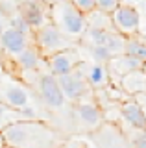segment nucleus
Listing matches in <instances>:
<instances>
[{
  "label": "nucleus",
  "instance_id": "obj_10",
  "mask_svg": "<svg viewBox=\"0 0 146 148\" xmlns=\"http://www.w3.org/2000/svg\"><path fill=\"white\" fill-rule=\"evenodd\" d=\"M80 61H81V58H80L78 50H74V48L61 50V52H56V54H52V56L46 58L48 71L56 78L63 76V74H68L70 71H74V69L80 65Z\"/></svg>",
  "mask_w": 146,
  "mask_h": 148
},
{
  "label": "nucleus",
  "instance_id": "obj_23",
  "mask_svg": "<svg viewBox=\"0 0 146 148\" xmlns=\"http://www.w3.org/2000/svg\"><path fill=\"white\" fill-rule=\"evenodd\" d=\"M70 2L74 4L76 9H80L83 15H87L93 9H96V0H70Z\"/></svg>",
  "mask_w": 146,
  "mask_h": 148
},
{
  "label": "nucleus",
  "instance_id": "obj_5",
  "mask_svg": "<svg viewBox=\"0 0 146 148\" xmlns=\"http://www.w3.org/2000/svg\"><path fill=\"white\" fill-rule=\"evenodd\" d=\"M91 139L96 148H133L128 135L111 120H104L94 132H91Z\"/></svg>",
  "mask_w": 146,
  "mask_h": 148
},
{
  "label": "nucleus",
  "instance_id": "obj_19",
  "mask_svg": "<svg viewBox=\"0 0 146 148\" xmlns=\"http://www.w3.org/2000/svg\"><path fill=\"white\" fill-rule=\"evenodd\" d=\"M85 21H87V28H96V30H115L111 21V15L109 13H104L100 9H93L91 13L85 15Z\"/></svg>",
  "mask_w": 146,
  "mask_h": 148
},
{
  "label": "nucleus",
  "instance_id": "obj_24",
  "mask_svg": "<svg viewBox=\"0 0 146 148\" xmlns=\"http://www.w3.org/2000/svg\"><path fill=\"white\" fill-rule=\"evenodd\" d=\"M118 4H120V0H96V9L104 13H111Z\"/></svg>",
  "mask_w": 146,
  "mask_h": 148
},
{
  "label": "nucleus",
  "instance_id": "obj_28",
  "mask_svg": "<svg viewBox=\"0 0 146 148\" xmlns=\"http://www.w3.org/2000/svg\"><path fill=\"white\" fill-rule=\"evenodd\" d=\"M143 72H144V74H146V61H144V63H143Z\"/></svg>",
  "mask_w": 146,
  "mask_h": 148
},
{
  "label": "nucleus",
  "instance_id": "obj_17",
  "mask_svg": "<svg viewBox=\"0 0 146 148\" xmlns=\"http://www.w3.org/2000/svg\"><path fill=\"white\" fill-rule=\"evenodd\" d=\"M13 59H15L17 67H19L22 72H35L39 69L41 61H43V56H41V52L37 50V46L31 43Z\"/></svg>",
  "mask_w": 146,
  "mask_h": 148
},
{
  "label": "nucleus",
  "instance_id": "obj_1",
  "mask_svg": "<svg viewBox=\"0 0 146 148\" xmlns=\"http://www.w3.org/2000/svg\"><path fill=\"white\" fill-rule=\"evenodd\" d=\"M50 11V22L63 32L65 35L80 41L83 32L87 30L85 15L76 9V6L70 0H56L48 6Z\"/></svg>",
  "mask_w": 146,
  "mask_h": 148
},
{
  "label": "nucleus",
  "instance_id": "obj_3",
  "mask_svg": "<svg viewBox=\"0 0 146 148\" xmlns=\"http://www.w3.org/2000/svg\"><path fill=\"white\" fill-rule=\"evenodd\" d=\"M74 43H76V39L65 35L52 22H46L44 26L33 30V45L37 46L43 59H46L48 56H52L56 52H61V50L74 48Z\"/></svg>",
  "mask_w": 146,
  "mask_h": 148
},
{
  "label": "nucleus",
  "instance_id": "obj_18",
  "mask_svg": "<svg viewBox=\"0 0 146 148\" xmlns=\"http://www.w3.org/2000/svg\"><path fill=\"white\" fill-rule=\"evenodd\" d=\"M124 54L128 56H133V58L141 59V61H146V39H143L139 34L126 37V43H124Z\"/></svg>",
  "mask_w": 146,
  "mask_h": 148
},
{
  "label": "nucleus",
  "instance_id": "obj_11",
  "mask_svg": "<svg viewBox=\"0 0 146 148\" xmlns=\"http://www.w3.org/2000/svg\"><path fill=\"white\" fill-rule=\"evenodd\" d=\"M33 43V39L28 35H24L22 32L15 30V28H4L2 32H0V46H2L4 54L8 56V58H17L22 50L26 48L28 45Z\"/></svg>",
  "mask_w": 146,
  "mask_h": 148
},
{
  "label": "nucleus",
  "instance_id": "obj_13",
  "mask_svg": "<svg viewBox=\"0 0 146 148\" xmlns=\"http://www.w3.org/2000/svg\"><path fill=\"white\" fill-rule=\"evenodd\" d=\"M19 13L28 21V24L33 30H37V28L44 26L46 22H50L48 6H44V2H41V0H20Z\"/></svg>",
  "mask_w": 146,
  "mask_h": 148
},
{
  "label": "nucleus",
  "instance_id": "obj_7",
  "mask_svg": "<svg viewBox=\"0 0 146 148\" xmlns=\"http://www.w3.org/2000/svg\"><path fill=\"white\" fill-rule=\"evenodd\" d=\"M37 92L41 96V100L44 102L48 109H63L65 108V95H63L61 87H59V82L54 74H39L37 76Z\"/></svg>",
  "mask_w": 146,
  "mask_h": 148
},
{
  "label": "nucleus",
  "instance_id": "obj_9",
  "mask_svg": "<svg viewBox=\"0 0 146 148\" xmlns=\"http://www.w3.org/2000/svg\"><path fill=\"white\" fill-rule=\"evenodd\" d=\"M0 100L4 104H8L10 108L19 109V111H24L30 108V98H28V92H26L24 85L17 83L10 76L0 80Z\"/></svg>",
  "mask_w": 146,
  "mask_h": 148
},
{
  "label": "nucleus",
  "instance_id": "obj_21",
  "mask_svg": "<svg viewBox=\"0 0 146 148\" xmlns=\"http://www.w3.org/2000/svg\"><path fill=\"white\" fill-rule=\"evenodd\" d=\"M10 26L15 28V30H19V32H22L24 35H28V37L33 39V28L28 24V21H26L20 13H15V15L10 17Z\"/></svg>",
  "mask_w": 146,
  "mask_h": 148
},
{
  "label": "nucleus",
  "instance_id": "obj_14",
  "mask_svg": "<svg viewBox=\"0 0 146 148\" xmlns=\"http://www.w3.org/2000/svg\"><path fill=\"white\" fill-rule=\"evenodd\" d=\"M80 71L83 72L85 80L91 85L93 91H102L111 83V78H109V72H107V67L104 63H94V61H85L81 59L80 61Z\"/></svg>",
  "mask_w": 146,
  "mask_h": 148
},
{
  "label": "nucleus",
  "instance_id": "obj_2",
  "mask_svg": "<svg viewBox=\"0 0 146 148\" xmlns=\"http://www.w3.org/2000/svg\"><path fill=\"white\" fill-rule=\"evenodd\" d=\"M44 133H50V128L39 122L37 119H20L2 130L8 148H26L35 139H41Z\"/></svg>",
  "mask_w": 146,
  "mask_h": 148
},
{
  "label": "nucleus",
  "instance_id": "obj_16",
  "mask_svg": "<svg viewBox=\"0 0 146 148\" xmlns=\"http://www.w3.org/2000/svg\"><path fill=\"white\" fill-rule=\"evenodd\" d=\"M122 91H126L130 96L137 95H146V74L143 72V69L139 71H131L130 74H126L120 82H118Z\"/></svg>",
  "mask_w": 146,
  "mask_h": 148
},
{
  "label": "nucleus",
  "instance_id": "obj_27",
  "mask_svg": "<svg viewBox=\"0 0 146 148\" xmlns=\"http://www.w3.org/2000/svg\"><path fill=\"white\" fill-rule=\"evenodd\" d=\"M4 30V18H2V11H0V32Z\"/></svg>",
  "mask_w": 146,
  "mask_h": 148
},
{
  "label": "nucleus",
  "instance_id": "obj_4",
  "mask_svg": "<svg viewBox=\"0 0 146 148\" xmlns=\"http://www.w3.org/2000/svg\"><path fill=\"white\" fill-rule=\"evenodd\" d=\"M57 82H59V87H61L65 98L70 100L72 104L81 102V100H93L94 98V91L91 89V85L87 83L83 72L80 71V67H76L74 71H70L68 74L59 76Z\"/></svg>",
  "mask_w": 146,
  "mask_h": 148
},
{
  "label": "nucleus",
  "instance_id": "obj_6",
  "mask_svg": "<svg viewBox=\"0 0 146 148\" xmlns=\"http://www.w3.org/2000/svg\"><path fill=\"white\" fill-rule=\"evenodd\" d=\"M109 15H111L115 32L122 34L124 37H131V35L139 34L141 17H139V11H137L131 4H122L120 2Z\"/></svg>",
  "mask_w": 146,
  "mask_h": 148
},
{
  "label": "nucleus",
  "instance_id": "obj_22",
  "mask_svg": "<svg viewBox=\"0 0 146 148\" xmlns=\"http://www.w3.org/2000/svg\"><path fill=\"white\" fill-rule=\"evenodd\" d=\"M87 48H89V54H91V58H93L94 63H104L106 65L113 56L106 46H100V45H89Z\"/></svg>",
  "mask_w": 146,
  "mask_h": 148
},
{
  "label": "nucleus",
  "instance_id": "obj_26",
  "mask_svg": "<svg viewBox=\"0 0 146 148\" xmlns=\"http://www.w3.org/2000/svg\"><path fill=\"white\" fill-rule=\"evenodd\" d=\"M0 148H8L6 139H4V135H2V130H0Z\"/></svg>",
  "mask_w": 146,
  "mask_h": 148
},
{
  "label": "nucleus",
  "instance_id": "obj_12",
  "mask_svg": "<svg viewBox=\"0 0 146 148\" xmlns=\"http://www.w3.org/2000/svg\"><path fill=\"white\" fill-rule=\"evenodd\" d=\"M107 67V72H109V78L111 82H120L126 74H130L131 71H139L143 69V61L141 59L133 58V56H128V54H117V56H111V59L106 63Z\"/></svg>",
  "mask_w": 146,
  "mask_h": 148
},
{
  "label": "nucleus",
  "instance_id": "obj_25",
  "mask_svg": "<svg viewBox=\"0 0 146 148\" xmlns=\"http://www.w3.org/2000/svg\"><path fill=\"white\" fill-rule=\"evenodd\" d=\"M137 133H139V135L133 139L131 146H133V148H146V135H144V132L141 130V132H137Z\"/></svg>",
  "mask_w": 146,
  "mask_h": 148
},
{
  "label": "nucleus",
  "instance_id": "obj_8",
  "mask_svg": "<svg viewBox=\"0 0 146 148\" xmlns=\"http://www.w3.org/2000/svg\"><path fill=\"white\" fill-rule=\"evenodd\" d=\"M74 115H76V120L81 126V130L85 132H94L100 124L106 120L104 117V109L100 108V104L96 100H81V102H76L74 104Z\"/></svg>",
  "mask_w": 146,
  "mask_h": 148
},
{
  "label": "nucleus",
  "instance_id": "obj_15",
  "mask_svg": "<svg viewBox=\"0 0 146 148\" xmlns=\"http://www.w3.org/2000/svg\"><path fill=\"white\" fill-rule=\"evenodd\" d=\"M118 113H120V117L124 119L133 130H137V132L146 130V111L133 96L124 100V102H120Z\"/></svg>",
  "mask_w": 146,
  "mask_h": 148
},
{
  "label": "nucleus",
  "instance_id": "obj_20",
  "mask_svg": "<svg viewBox=\"0 0 146 148\" xmlns=\"http://www.w3.org/2000/svg\"><path fill=\"white\" fill-rule=\"evenodd\" d=\"M20 119H26L22 111L13 109V108H10L8 104H4V102L0 100V130H4L8 124L15 122V120H20Z\"/></svg>",
  "mask_w": 146,
  "mask_h": 148
}]
</instances>
